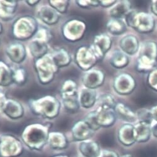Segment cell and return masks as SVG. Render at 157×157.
Instances as JSON below:
<instances>
[{
    "mask_svg": "<svg viewBox=\"0 0 157 157\" xmlns=\"http://www.w3.org/2000/svg\"><path fill=\"white\" fill-rule=\"evenodd\" d=\"M48 5L54 8L60 14H65L67 12L68 6L70 5L69 1H48Z\"/></svg>",
    "mask_w": 157,
    "mask_h": 157,
    "instance_id": "obj_36",
    "label": "cell"
},
{
    "mask_svg": "<svg viewBox=\"0 0 157 157\" xmlns=\"http://www.w3.org/2000/svg\"><path fill=\"white\" fill-rule=\"evenodd\" d=\"M140 45L138 38L132 34L124 36L119 42L121 50L128 56H133L137 54L139 50Z\"/></svg>",
    "mask_w": 157,
    "mask_h": 157,
    "instance_id": "obj_20",
    "label": "cell"
},
{
    "mask_svg": "<svg viewBox=\"0 0 157 157\" xmlns=\"http://www.w3.org/2000/svg\"><path fill=\"white\" fill-rule=\"evenodd\" d=\"M25 2L28 5L31 7H35L40 3V1H39V0H37V1H25Z\"/></svg>",
    "mask_w": 157,
    "mask_h": 157,
    "instance_id": "obj_47",
    "label": "cell"
},
{
    "mask_svg": "<svg viewBox=\"0 0 157 157\" xmlns=\"http://www.w3.org/2000/svg\"><path fill=\"white\" fill-rule=\"evenodd\" d=\"M116 104L117 102L113 96L110 94H102L98 97L96 105L97 108L114 109Z\"/></svg>",
    "mask_w": 157,
    "mask_h": 157,
    "instance_id": "obj_34",
    "label": "cell"
},
{
    "mask_svg": "<svg viewBox=\"0 0 157 157\" xmlns=\"http://www.w3.org/2000/svg\"><path fill=\"white\" fill-rule=\"evenodd\" d=\"M24 151L21 140L10 134L1 135L0 157H19Z\"/></svg>",
    "mask_w": 157,
    "mask_h": 157,
    "instance_id": "obj_8",
    "label": "cell"
},
{
    "mask_svg": "<svg viewBox=\"0 0 157 157\" xmlns=\"http://www.w3.org/2000/svg\"><path fill=\"white\" fill-rule=\"evenodd\" d=\"M113 45L111 37L106 34H99L94 36L90 46L96 55L98 61L102 60L108 52L111 50Z\"/></svg>",
    "mask_w": 157,
    "mask_h": 157,
    "instance_id": "obj_11",
    "label": "cell"
},
{
    "mask_svg": "<svg viewBox=\"0 0 157 157\" xmlns=\"http://www.w3.org/2000/svg\"><path fill=\"white\" fill-rule=\"evenodd\" d=\"M74 60L76 67L84 72L93 68L98 62L90 46L87 45H82L76 50Z\"/></svg>",
    "mask_w": 157,
    "mask_h": 157,
    "instance_id": "obj_9",
    "label": "cell"
},
{
    "mask_svg": "<svg viewBox=\"0 0 157 157\" xmlns=\"http://www.w3.org/2000/svg\"><path fill=\"white\" fill-rule=\"evenodd\" d=\"M105 78V73L102 70L93 68L84 72L81 80L85 88L96 90L104 84Z\"/></svg>",
    "mask_w": 157,
    "mask_h": 157,
    "instance_id": "obj_12",
    "label": "cell"
},
{
    "mask_svg": "<svg viewBox=\"0 0 157 157\" xmlns=\"http://www.w3.org/2000/svg\"><path fill=\"white\" fill-rule=\"evenodd\" d=\"M52 60L56 65L60 69L67 67L70 65L72 57L70 52L64 48H59L49 53Z\"/></svg>",
    "mask_w": 157,
    "mask_h": 157,
    "instance_id": "obj_25",
    "label": "cell"
},
{
    "mask_svg": "<svg viewBox=\"0 0 157 157\" xmlns=\"http://www.w3.org/2000/svg\"><path fill=\"white\" fill-rule=\"evenodd\" d=\"M34 70L39 83L42 85H47L53 82L59 68L48 53L44 57L35 60Z\"/></svg>",
    "mask_w": 157,
    "mask_h": 157,
    "instance_id": "obj_6",
    "label": "cell"
},
{
    "mask_svg": "<svg viewBox=\"0 0 157 157\" xmlns=\"http://www.w3.org/2000/svg\"><path fill=\"white\" fill-rule=\"evenodd\" d=\"M7 97L6 96V94L0 91V111H1L2 107L3 106L5 102H6V101L7 100Z\"/></svg>",
    "mask_w": 157,
    "mask_h": 157,
    "instance_id": "obj_44",
    "label": "cell"
},
{
    "mask_svg": "<svg viewBox=\"0 0 157 157\" xmlns=\"http://www.w3.org/2000/svg\"><path fill=\"white\" fill-rule=\"evenodd\" d=\"M120 157H133V156L130 153H126V154H124V155H123L122 156H121Z\"/></svg>",
    "mask_w": 157,
    "mask_h": 157,
    "instance_id": "obj_48",
    "label": "cell"
},
{
    "mask_svg": "<svg viewBox=\"0 0 157 157\" xmlns=\"http://www.w3.org/2000/svg\"><path fill=\"white\" fill-rule=\"evenodd\" d=\"M36 16L42 22L48 26L57 24L61 18V14L49 5L38 7Z\"/></svg>",
    "mask_w": 157,
    "mask_h": 157,
    "instance_id": "obj_15",
    "label": "cell"
},
{
    "mask_svg": "<svg viewBox=\"0 0 157 157\" xmlns=\"http://www.w3.org/2000/svg\"><path fill=\"white\" fill-rule=\"evenodd\" d=\"M0 44H1V39H0Z\"/></svg>",
    "mask_w": 157,
    "mask_h": 157,
    "instance_id": "obj_52",
    "label": "cell"
},
{
    "mask_svg": "<svg viewBox=\"0 0 157 157\" xmlns=\"http://www.w3.org/2000/svg\"><path fill=\"white\" fill-rule=\"evenodd\" d=\"M77 150L82 157H99L102 151L99 144L92 139L77 143Z\"/></svg>",
    "mask_w": 157,
    "mask_h": 157,
    "instance_id": "obj_17",
    "label": "cell"
},
{
    "mask_svg": "<svg viewBox=\"0 0 157 157\" xmlns=\"http://www.w3.org/2000/svg\"><path fill=\"white\" fill-rule=\"evenodd\" d=\"M77 83L71 79L65 80L60 88V98H65L78 95Z\"/></svg>",
    "mask_w": 157,
    "mask_h": 157,
    "instance_id": "obj_32",
    "label": "cell"
},
{
    "mask_svg": "<svg viewBox=\"0 0 157 157\" xmlns=\"http://www.w3.org/2000/svg\"><path fill=\"white\" fill-rule=\"evenodd\" d=\"M39 25L36 19L30 15L18 17L13 24L11 33L16 41H24L32 39L37 33Z\"/></svg>",
    "mask_w": 157,
    "mask_h": 157,
    "instance_id": "obj_4",
    "label": "cell"
},
{
    "mask_svg": "<svg viewBox=\"0 0 157 157\" xmlns=\"http://www.w3.org/2000/svg\"><path fill=\"white\" fill-rule=\"evenodd\" d=\"M109 62L113 67L116 69H122L128 66L130 59L128 56L122 51L116 50L113 52Z\"/></svg>",
    "mask_w": 157,
    "mask_h": 157,
    "instance_id": "obj_31",
    "label": "cell"
},
{
    "mask_svg": "<svg viewBox=\"0 0 157 157\" xmlns=\"http://www.w3.org/2000/svg\"><path fill=\"white\" fill-rule=\"evenodd\" d=\"M0 140H1V135H0Z\"/></svg>",
    "mask_w": 157,
    "mask_h": 157,
    "instance_id": "obj_51",
    "label": "cell"
},
{
    "mask_svg": "<svg viewBox=\"0 0 157 157\" xmlns=\"http://www.w3.org/2000/svg\"><path fill=\"white\" fill-rule=\"evenodd\" d=\"M87 25L84 21L71 19L63 24L61 31L65 40L70 42H76L84 37Z\"/></svg>",
    "mask_w": 157,
    "mask_h": 157,
    "instance_id": "obj_7",
    "label": "cell"
},
{
    "mask_svg": "<svg viewBox=\"0 0 157 157\" xmlns=\"http://www.w3.org/2000/svg\"><path fill=\"white\" fill-rule=\"evenodd\" d=\"M84 120L88 124V125L90 127V128L95 132L99 130L101 127L98 124L96 117V113L95 111H93L90 112L85 117Z\"/></svg>",
    "mask_w": 157,
    "mask_h": 157,
    "instance_id": "obj_37",
    "label": "cell"
},
{
    "mask_svg": "<svg viewBox=\"0 0 157 157\" xmlns=\"http://www.w3.org/2000/svg\"><path fill=\"white\" fill-rule=\"evenodd\" d=\"M1 111L5 116L12 121L21 119L25 113L24 106L21 102L14 99H7Z\"/></svg>",
    "mask_w": 157,
    "mask_h": 157,
    "instance_id": "obj_16",
    "label": "cell"
},
{
    "mask_svg": "<svg viewBox=\"0 0 157 157\" xmlns=\"http://www.w3.org/2000/svg\"><path fill=\"white\" fill-rule=\"evenodd\" d=\"M50 127L40 123L28 125L22 130L21 140L23 145L29 150L42 151L47 145Z\"/></svg>",
    "mask_w": 157,
    "mask_h": 157,
    "instance_id": "obj_1",
    "label": "cell"
},
{
    "mask_svg": "<svg viewBox=\"0 0 157 157\" xmlns=\"http://www.w3.org/2000/svg\"><path fill=\"white\" fill-rule=\"evenodd\" d=\"M134 131L136 143H145L151 136V125L147 122H138L134 125Z\"/></svg>",
    "mask_w": 157,
    "mask_h": 157,
    "instance_id": "obj_27",
    "label": "cell"
},
{
    "mask_svg": "<svg viewBox=\"0 0 157 157\" xmlns=\"http://www.w3.org/2000/svg\"><path fill=\"white\" fill-rule=\"evenodd\" d=\"M71 137L73 142L79 143L91 139L94 132L84 119L76 121L71 129Z\"/></svg>",
    "mask_w": 157,
    "mask_h": 157,
    "instance_id": "obj_13",
    "label": "cell"
},
{
    "mask_svg": "<svg viewBox=\"0 0 157 157\" xmlns=\"http://www.w3.org/2000/svg\"><path fill=\"white\" fill-rule=\"evenodd\" d=\"M151 125V135L157 139V121H152V122L150 124Z\"/></svg>",
    "mask_w": 157,
    "mask_h": 157,
    "instance_id": "obj_43",
    "label": "cell"
},
{
    "mask_svg": "<svg viewBox=\"0 0 157 157\" xmlns=\"http://www.w3.org/2000/svg\"><path fill=\"white\" fill-rule=\"evenodd\" d=\"M61 102L66 111L70 113H76L81 108L78 100V95L61 98Z\"/></svg>",
    "mask_w": 157,
    "mask_h": 157,
    "instance_id": "obj_33",
    "label": "cell"
},
{
    "mask_svg": "<svg viewBox=\"0 0 157 157\" xmlns=\"http://www.w3.org/2000/svg\"><path fill=\"white\" fill-rule=\"evenodd\" d=\"M94 111L96 121L101 128H109L114 125L117 120L114 109L96 108Z\"/></svg>",
    "mask_w": 157,
    "mask_h": 157,
    "instance_id": "obj_18",
    "label": "cell"
},
{
    "mask_svg": "<svg viewBox=\"0 0 157 157\" xmlns=\"http://www.w3.org/2000/svg\"><path fill=\"white\" fill-rule=\"evenodd\" d=\"M127 26L140 34H148L155 28V20L148 13L131 10L124 17Z\"/></svg>",
    "mask_w": 157,
    "mask_h": 157,
    "instance_id": "obj_5",
    "label": "cell"
},
{
    "mask_svg": "<svg viewBox=\"0 0 157 157\" xmlns=\"http://www.w3.org/2000/svg\"><path fill=\"white\" fill-rule=\"evenodd\" d=\"M76 4L79 6L80 8L84 9L97 8L99 6V2L98 0H93V1H76Z\"/></svg>",
    "mask_w": 157,
    "mask_h": 157,
    "instance_id": "obj_40",
    "label": "cell"
},
{
    "mask_svg": "<svg viewBox=\"0 0 157 157\" xmlns=\"http://www.w3.org/2000/svg\"><path fill=\"white\" fill-rule=\"evenodd\" d=\"M78 157H82V156H78Z\"/></svg>",
    "mask_w": 157,
    "mask_h": 157,
    "instance_id": "obj_53",
    "label": "cell"
},
{
    "mask_svg": "<svg viewBox=\"0 0 157 157\" xmlns=\"http://www.w3.org/2000/svg\"><path fill=\"white\" fill-rule=\"evenodd\" d=\"M3 27L2 22H0V35H1L3 33Z\"/></svg>",
    "mask_w": 157,
    "mask_h": 157,
    "instance_id": "obj_49",
    "label": "cell"
},
{
    "mask_svg": "<svg viewBox=\"0 0 157 157\" xmlns=\"http://www.w3.org/2000/svg\"><path fill=\"white\" fill-rule=\"evenodd\" d=\"M132 10L129 1H119L110 8L109 15L111 18L124 19L127 13Z\"/></svg>",
    "mask_w": 157,
    "mask_h": 157,
    "instance_id": "obj_28",
    "label": "cell"
},
{
    "mask_svg": "<svg viewBox=\"0 0 157 157\" xmlns=\"http://www.w3.org/2000/svg\"><path fill=\"white\" fill-rule=\"evenodd\" d=\"M48 44L47 41L33 37L28 44V49L31 56L35 60L44 57L48 54Z\"/></svg>",
    "mask_w": 157,
    "mask_h": 157,
    "instance_id": "obj_21",
    "label": "cell"
},
{
    "mask_svg": "<svg viewBox=\"0 0 157 157\" xmlns=\"http://www.w3.org/2000/svg\"><path fill=\"white\" fill-rule=\"evenodd\" d=\"M150 9L152 13L157 16V0H153L151 2Z\"/></svg>",
    "mask_w": 157,
    "mask_h": 157,
    "instance_id": "obj_45",
    "label": "cell"
},
{
    "mask_svg": "<svg viewBox=\"0 0 157 157\" xmlns=\"http://www.w3.org/2000/svg\"><path fill=\"white\" fill-rule=\"evenodd\" d=\"M13 84V68L0 60V87H8Z\"/></svg>",
    "mask_w": 157,
    "mask_h": 157,
    "instance_id": "obj_30",
    "label": "cell"
},
{
    "mask_svg": "<svg viewBox=\"0 0 157 157\" xmlns=\"http://www.w3.org/2000/svg\"><path fill=\"white\" fill-rule=\"evenodd\" d=\"M106 29L112 35L118 36L125 33L127 29V25L122 19L111 18L106 22Z\"/></svg>",
    "mask_w": 157,
    "mask_h": 157,
    "instance_id": "obj_29",
    "label": "cell"
},
{
    "mask_svg": "<svg viewBox=\"0 0 157 157\" xmlns=\"http://www.w3.org/2000/svg\"><path fill=\"white\" fill-rule=\"evenodd\" d=\"M147 83L152 90L157 93V68L153 69L148 73Z\"/></svg>",
    "mask_w": 157,
    "mask_h": 157,
    "instance_id": "obj_39",
    "label": "cell"
},
{
    "mask_svg": "<svg viewBox=\"0 0 157 157\" xmlns=\"http://www.w3.org/2000/svg\"><path fill=\"white\" fill-rule=\"evenodd\" d=\"M99 157H120L117 152L110 150H102Z\"/></svg>",
    "mask_w": 157,
    "mask_h": 157,
    "instance_id": "obj_41",
    "label": "cell"
},
{
    "mask_svg": "<svg viewBox=\"0 0 157 157\" xmlns=\"http://www.w3.org/2000/svg\"><path fill=\"white\" fill-rule=\"evenodd\" d=\"M114 111L117 118H119L127 123L132 124L138 121L136 113L134 112L126 104L122 102H117L114 108Z\"/></svg>",
    "mask_w": 157,
    "mask_h": 157,
    "instance_id": "obj_26",
    "label": "cell"
},
{
    "mask_svg": "<svg viewBox=\"0 0 157 157\" xmlns=\"http://www.w3.org/2000/svg\"><path fill=\"white\" fill-rule=\"evenodd\" d=\"M53 157H68V156L67 155H58L54 156Z\"/></svg>",
    "mask_w": 157,
    "mask_h": 157,
    "instance_id": "obj_50",
    "label": "cell"
},
{
    "mask_svg": "<svg viewBox=\"0 0 157 157\" xmlns=\"http://www.w3.org/2000/svg\"><path fill=\"white\" fill-rule=\"evenodd\" d=\"M150 110L152 119L153 121H157V105L153 106Z\"/></svg>",
    "mask_w": 157,
    "mask_h": 157,
    "instance_id": "obj_46",
    "label": "cell"
},
{
    "mask_svg": "<svg viewBox=\"0 0 157 157\" xmlns=\"http://www.w3.org/2000/svg\"><path fill=\"white\" fill-rule=\"evenodd\" d=\"M117 139L125 147H130L136 144L134 125L129 123L122 125L117 131Z\"/></svg>",
    "mask_w": 157,
    "mask_h": 157,
    "instance_id": "obj_19",
    "label": "cell"
},
{
    "mask_svg": "<svg viewBox=\"0 0 157 157\" xmlns=\"http://www.w3.org/2000/svg\"><path fill=\"white\" fill-rule=\"evenodd\" d=\"M113 88L116 93L121 96H128L132 93L137 86L135 78L128 73H121L113 81Z\"/></svg>",
    "mask_w": 157,
    "mask_h": 157,
    "instance_id": "obj_10",
    "label": "cell"
},
{
    "mask_svg": "<svg viewBox=\"0 0 157 157\" xmlns=\"http://www.w3.org/2000/svg\"><path fill=\"white\" fill-rule=\"evenodd\" d=\"M17 1L2 0L0 1V19L8 22L13 19L17 9Z\"/></svg>",
    "mask_w": 157,
    "mask_h": 157,
    "instance_id": "obj_24",
    "label": "cell"
},
{
    "mask_svg": "<svg viewBox=\"0 0 157 157\" xmlns=\"http://www.w3.org/2000/svg\"><path fill=\"white\" fill-rule=\"evenodd\" d=\"M28 72L22 67L13 68V83L21 86L24 85L28 80Z\"/></svg>",
    "mask_w": 157,
    "mask_h": 157,
    "instance_id": "obj_35",
    "label": "cell"
},
{
    "mask_svg": "<svg viewBox=\"0 0 157 157\" xmlns=\"http://www.w3.org/2000/svg\"><path fill=\"white\" fill-rule=\"evenodd\" d=\"M68 139L65 134L59 131L50 132L47 145L50 149L56 151H61L67 148Z\"/></svg>",
    "mask_w": 157,
    "mask_h": 157,
    "instance_id": "obj_22",
    "label": "cell"
},
{
    "mask_svg": "<svg viewBox=\"0 0 157 157\" xmlns=\"http://www.w3.org/2000/svg\"><path fill=\"white\" fill-rule=\"evenodd\" d=\"M98 94L96 90L83 88L78 92V100L81 108L90 109L95 106L98 100Z\"/></svg>",
    "mask_w": 157,
    "mask_h": 157,
    "instance_id": "obj_23",
    "label": "cell"
},
{
    "mask_svg": "<svg viewBox=\"0 0 157 157\" xmlns=\"http://www.w3.org/2000/svg\"><path fill=\"white\" fill-rule=\"evenodd\" d=\"M136 114L137 116L138 122H145L151 124L153 121L150 110L148 109H140L136 112Z\"/></svg>",
    "mask_w": 157,
    "mask_h": 157,
    "instance_id": "obj_38",
    "label": "cell"
},
{
    "mask_svg": "<svg viewBox=\"0 0 157 157\" xmlns=\"http://www.w3.org/2000/svg\"><path fill=\"white\" fill-rule=\"evenodd\" d=\"M136 62V68L141 73H149L155 69L157 62V43L147 40L140 45Z\"/></svg>",
    "mask_w": 157,
    "mask_h": 157,
    "instance_id": "obj_3",
    "label": "cell"
},
{
    "mask_svg": "<svg viewBox=\"0 0 157 157\" xmlns=\"http://www.w3.org/2000/svg\"><path fill=\"white\" fill-rule=\"evenodd\" d=\"M5 53L11 62L19 65L27 57L28 51L25 46L19 41L10 43L5 50Z\"/></svg>",
    "mask_w": 157,
    "mask_h": 157,
    "instance_id": "obj_14",
    "label": "cell"
},
{
    "mask_svg": "<svg viewBox=\"0 0 157 157\" xmlns=\"http://www.w3.org/2000/svg\"><path fill=\"white\" fill-rule=\"evenodd\" d=\"M117 1H116V0H109V1L100 0V1H99V6L105 8H111L117 3Z\"/></svg>",
    "mask_w": 157,
    "mask_h": 157,
    "instance_id": "obj_42",
    "label": "cell"
},
{
    "mask_svg": "<svg viewBox=\"0 0 157 157\" xmlns=\"http://www.w3.org/2000/svg\"><path fill=\"white\" fill-rule=\"evenodd\" d=\"M29 106L34 115L47 120H53L60 114L62 102L53 95H46L29 100Z\"/></svg>",
    "mask_w": 157,
    "mask_h": 157,
    "instance_id": "obj_2",
    "label": "cell"
}]
</instances>
